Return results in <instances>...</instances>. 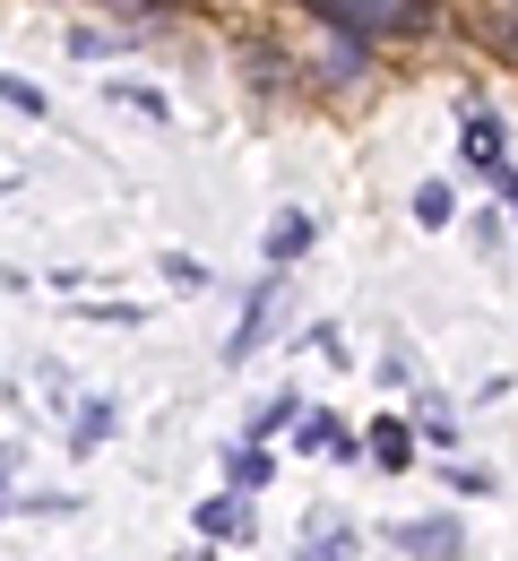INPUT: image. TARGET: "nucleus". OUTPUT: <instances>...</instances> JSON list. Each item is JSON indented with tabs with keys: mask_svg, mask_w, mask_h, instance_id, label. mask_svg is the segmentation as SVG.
Segmentation results:
<instances>
[{
	"mask_svg": "<svg viewBox=\"0 0 518 561\" xmlns=\"http://www.w3.org/2000/svg\"><path fill=\"white\" fill-rule=\"evenodd\" d=\"M302 9H320L346 35H389V26H415L424 18V0H302Z\"/></svg>",
	"mask_w": 518,
	"mask_h": 561,
	"instance_id": "f257e3e1",
	"label": "nucleus"
},
{
	"mask_svg": "<svg viewBox=\"0 0 518 561\" xmlns=\"http://www.w3.org/2000/svg\"><path fill=\"white\" fill-rule=\"evenodd\" d=\"M398 545H406V553H424V561H458V553H467L458 518H406V527H398Z\"/></svg>",
	"mask_w": 518,
	"mask_h": 561,
	"instance_id": "f03ea898",
	"label": "nucleus"
},
{
	"mask_svg": "<svg viewBox=\"0 0 518 561\" xmlns=\"http://www.w3.org/2000/svg\"><path fill=\"white\" fill-rule=\"evenodd\" d=\"M467 164L502 173V122H493V113H467Z\"/></svg>",
	"mask_w": 518,
	"mask_h": 561,
	"instance_id": "7ed1b4c3",
	"label": "nucleus"
},
{
	"mask_svg": "<svg viewBox=\"0 0 518 561\" xmlns=\"http://www.w3.org/2000/svg\"><path fill=\"white\" fill-rule=\"evenodd\" d=\"M302 561H355V527L320 518V527H311V545H302Z\"/></svg>",
	"mask_w": 518,
	"mask_h": 561,
	"instance_id": "20e7f679",
	"label": "nucleus"
},
{
	"mask_svg": "<svg viewBox=\"0 0 518 561\" xmlns=\"http://www.w3.org/2000/svg\"><path fill=\"white\" fill-rule=\"evenodd\" d=\"M311 251V216H286L277 233H268V260H302Z\"/></svg>",
	"mask_w": 518,
	"mask_h": 561,
	"instance_id": "39448f33",
	"label": "nucleus"
},
{
	"mask_svg": "<svg viewBox=\"0 0 518 561\" xmlns=\"http://www.w3.org/2000/svg\"><path fill=\"white\" fill-rule=\"evenodd\" d=\"M199 536H242V501H208L199 510Z\"/></svg>",
	"mask_w": 518,
	"mask_h": 561,
	"instance_id": "423d86ee",
	"label": "nucleus"
},
{
	"mask_svg": "<svg viewBox=\"0 0 518 561\" xmlns=\"http://www.w3.org/2000/svg\"><path fill=\"white\" fill-rule=\"evenodd\" d=\"M415 225H449V191H441V182L415 191Z\"/></svg>",
	"mask_w": 518,
	"mask_h": 561,
	"instance_id": "0eeeda50",
	"label": "nucleus"
},
{
	"mask_svg": "<svg viewBox=\"0 0 518 561\" xmlns=\"http://www.w3.org/2000/svg\"><path fill=\"white\" fill-rule=\"evenodd\" d=\"M371 458H380V467H406V432H398V423H380V440H371Z\"/></svg>",
	"mask_w": 518,
	"mask_h": 561,
	"instance_id": "6e6552de",
	"label": "nucleus"
},
{
	"mask_svg": "<svg viewBox=\"0 0 518 561\" xmlns=\"http://www.w3.org/2000/svg\"><path fill=\"white\" fill-rule=\"evenodd\" d=\"M502 53L518 61V9H502Z\"/></svg>",
	"mask_w": 518,
	"mask_h": 561,
	"instance_id": "1a4fd4ad",
	"label": "nucleus"
}]
</instances>
